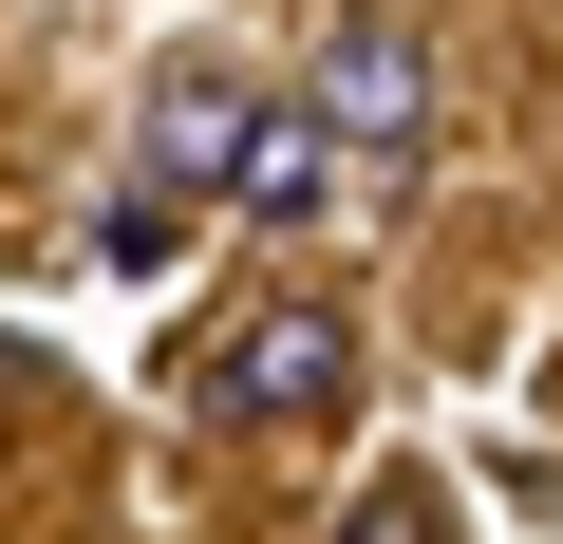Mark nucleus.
<instances>
[{
	"label": "nucleus",
	"instance_id": "nucleus-1",
	"mask_svg": "<svg viewBox=\"0 0 563 544\" xmlns=\"http://www.w3.org/2000/svg\"><path fill=\"white\" fill-rule=\"evenodd\" d=\"M188 395H207V432H320V413L357 395V320H339L320 282H282V301H244V320L188 357Z\"/></svg>",
	"mask_w": 563,
	"mask_h": 544
},
{
	"label": "nucleus",
	"instance_id": "nucleus-4",
	"mask_svg": "<svg viewBox=\"0 0 563 544\" xmlns=\"http://www.w3.org/2000/svg\"><path fill=\"white\" fill-rule=\"evenodd\" d=\"M225 169H244V76L188 57V76L151 95V188H225Z\"/></svg>",
	"mask_w": 563,
	"mask_h": 544
},
{
	"label": "nucleus",
	"instance_id": "nucleus-2",
	"mask_svg": "<svg viewBox=\"0 0 563 544\" xmlns=\"http://www.w3.org/2000/svg\"><path fill=\"white\" fill-rule=\"evenodd\" d=\"M301 113L339 132V169H413V151H432V57H413V20H339Z\"/></svg>",
	"mask_w": 563,
	"mask_h": 544
},
{
	"label": "nucleus",
	"instance_id": "nucleus-5",
	"mask_svg": "<svg viewBox=\"0 0 563 544\" xmlns=\"http://www.w3.org/2000/svg\"><path fill=\"white\" fill-rule=\"evenodd\" d=\"M169 225H188V188H113V207H95V244H113V263H169Z\"/></svg>",
	"mask_w": 563,
	"mask_h": 544
},
{
	"label": "nucleus",
	"instance_id": "nucleus-3",
	"mask_svg": "<svg viewBox=\"0 0 563 544\" xmlns=\"http://www.w3.org/2000/svg\"><path fill=\"white\" fill-rule=\"evenodd\" d=\"M225 207H244V225H320V207H339V132H320L301 95H244V169H225Z\"/></svg>",
	"mask_w": 563,
	"mask_h": 544
},
{
	"label": "nucleus",
	"instance_id": "nucleus-6",
	"mask_svg": "<svg viewBox=\"0 0 563 544\" xmlns=\"http://www.w3.org/2000/svg\"><path fill=\"white\" fill-rule=\"evenodd\" d=\"M339 544H451V507H432V488H376V507H357Z\"/></svg>",
	"mask_w": 563,
	"mask_h": 544
}]
</instances>
